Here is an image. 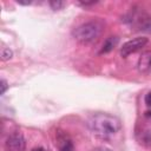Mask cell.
Instances as JSON below:
<instances>
[{"mask_svg": "<svg viewBox=\"0 0 151 151\" xmlns=\"http://www.w3.org/2000/svg\"><path fill=\"white\" fill-rule=\"evenodd\" d=\"M0 86H1V91H0V93H1V94H4V93H5V91H6V90H7V87H8V86H7V81H6L5 79H2V80H1V85H0Z\"/></svg>", "mask_w": 151, "mask_h": 151, "instance_id": "10", "label": "cell"}, {"mask_svg": "<svg viewBox=\"0 0 151 151\" xmlns=\"http://www.w3.org/2000/svg\"><path fill=\"white\" fill-rule=\"evenodd\" d=\"M146 44H147V38H144V37H138L132 40H129L123 45V47L120 50V54H122V57L126 58L130 54L136 53L137 51L142 50Z\"/></svg>", "mask_w": 151, "mask_h": 151, "instance_id": "3", "label": "cell"}, {"mask_svg": "<svg viewBox=\"0 0 151 151\" xmlns=\"http://www.w3.org/2000/svg\"><path fill=\"white\" fill-rule=\"evenodd\" d=\"M12 58V51L9 48H2L1 52V59L2 60H8Z\"/></svg>", "mask_w": 151, "mask_h": 151, "instance_id": "8", "label": "cell"}, {"mask_svg": "<svg viewBox=\"0 0 151 151\" xmlns=\"http://www.w3.org/2000/svg\"><path fill=\"white\" fill-rule=\"evenodd\" d=\"M145 104H146L149 107H151V92H149V93L145 96Z\"/></svg>", "mask_w": 151, "mask_h": 151, "instance_id": "11", "label": "cell"}, {"mask_svg": "<svg viewBox=\"0 0 151 151\" xmlns=\"http://www.w3.org/2000/svg\"><path fill=\"white\" fill-rule=\"evenodd\" d=\"M117 44H118V38H117V37H110V38H107V39L104 41L103 47H101V50H100L99 53L103 54V53H107V52L112 51V50L116 47Z\"/></svg>", "mask_w": 151, "mask_h": 151, "instance_id": "7", "label": "cell"}, {"mask_svg": "<svg viewBox=\"0 0 151 151\" xmlns=\"http://www.w3.org/2000/svg\"><path fill=\"white\" fill-rule=\"evenodd\" d=\"M65 4L63 1H50V6L52 7V9L57 11V9H60Z\"/></svg>", "mask_w": 151, "mask_h": 151, "instance_id": "9", "label": "cell"}, {"mask_svg": "<svg viewBox=\"0 0 151 151\" xmlns=\"http://www.w3.org/2000/svg\"><path fill=\"white\" fill-rule=\"evenodd\" d=\"M104 29V25L99 20H91L76 27L72 32L76 40L83 44H88L97 40Z\"/></svg>", "mask_w": 151, "mask_h": 151, "instance_id": "2", "label": "cell"}, {"mask_svg": "<svg viewBox=\"0 0 151 151\" xmlns=\"http://www.w3.org/2000/svg\"><path fill=\"white\" fill-rule=\"evenodd\" d=\"M90 130L99 138H110L116 134L120 127V120L109 113H97L88 119Z\"/></svg>", "mask_w": 151, "mask_h": 151, "instance_id": "1", "label": "cell"}, {"mask_svg": "<svg viewBox=\"0 0 151 151\" xmlns=\"http://www.w3.org/2000/svg\"><path fill=\"white\" fill-rule=\"evenodd\" d=\"M32 151H46V150H44L42 147H35V149H33Z\"/></svg>", "mask_w": 151, "mask_h": 151, "instance_id": "12", "label": "cell"}, {"mask_svg": "<svg viewBox=\"0 0 151 151\" xmlns=\"http://www.w3.org/2000/svg\"><path fill=\"white\" fill-rule=\"evenodd\" d=\"M137 66H138L139 72L145 73V74L151 73V51H146L142 53V55L138 59Z\"/></svg>", "mask_w": 151, "mask_h": 151, "instance_id": "5", "label": "cell"}, {"mask_svg": "<svg viewBox=\"0 0 151 151\" xmlns=\"http://www.w3.org/2000/svg\"><path fill=\"white\" fill-rule=\"evenodd\" d=\"M57 140H58V147H59V151H74V147H73V144L71 142V139L64 134V133H59L58 137H57Z\"/></svg>", "mask_w": 151, "mask_h": 151, "instance_id": "6", "label": "cell"}, {"mask_svg": "<svg viewBox=\"0 0 151 151\" xmlns=\"http://www.w3.org/2000/svg\"><path fill=\"white\" fill-rule=\"evenodd\" d=\"M25 149H26V140L21 133L14 132L7 137L5 142L6 151H25Z\"/></svg>", "mask_w": 151, "mask_h": 151, "instance_id": "4", "label": "cell"}]
</instances>
